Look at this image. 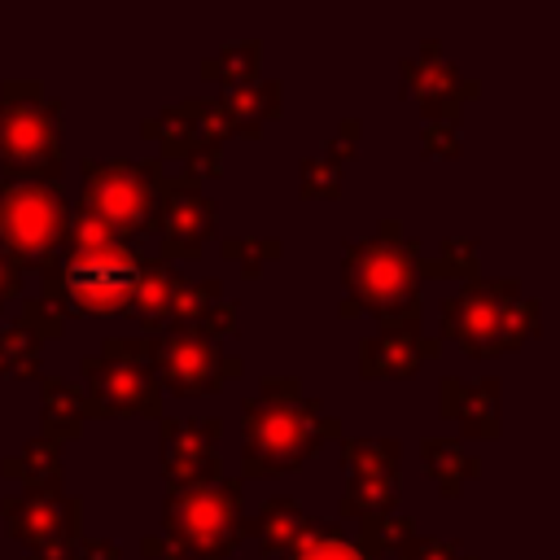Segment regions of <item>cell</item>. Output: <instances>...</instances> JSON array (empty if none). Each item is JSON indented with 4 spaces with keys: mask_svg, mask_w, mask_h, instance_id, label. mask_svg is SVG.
<instances>
[{
    "mask_svg": "<svg viewBox=\"0 0 560 560\" xmlns=\"http://www.w3.org/2000/svg\"><path fill=\"white\" fill-rule=\"evenodd\" d=\"M44 293L61 315H131L140 249L127 245L92 210L74 206L61 258L39 271Z\"/></svg>",
    "mask_w": 560,
    "mask_h": 560,
    "instance_id": "1",
    "label": "cell"
},
{
    "mask_svg": "<svg viewBox=\"0 0 560 560\" xmlns=\"http://www.w3.org/2000/svg\"><path fill=\"white\" fill-rule=\"evenodd\" d=\"M328 438H341V420L324 416L298 376H267L241 402V477L293 472Z\"/></svg>",
    "mask_w": 560,
    "mask_h": 560,
    "instance_id": "2",
    "label": "cell"
},
{
    "mask_svg": "<svg viewBox=\"0 0 560 560\" xmlns=\"http://www.w3.org/2000/svg\"><path fill=\"white\" fill-rule=\"evenodd\" d=\"M341 284L346 319L376 315L381 332H420V241H407L398 219H381L376 236L346 245Z\"/></svg>",
    "mask_w": 560,
    "mask_h": 560,
    "instance_id": "3",
    "label": "cell"
},
{
    "mask_svg": "<svg viewBox=\"0 0 560 560\" xmlns=\"http://www.w3.org/2000/svg\"><path fill=\"white\" fill-rule=\"evenodd\" d=\"M438 328H442V341H451L455 350H464L472 359L508 354L521 341L542 332V302L534 293H525L512 276L468 280L442 298Z\"/></svg>",
    "mask_w": 560,
    "mask_h": 560,
    "instance_id": "4",
    "label": "cell"
},
{
    "mask_svg": "<svg viewBox=\"0 0 560 560\" xmlns=\"http://www.w3.org/2000/svg\"><path fill=\"white\" fill-rule=\"evenodd\" d=\"M0 166L4 179L57 184L61 175V101L39 79L0 83Z\"/></svg>",
    "mask_w": 560,
    "mask_h": 560,
    "instance_id": "5",
    "label": "cell"
},
{
    "mask_svg": "<svg viewBox=\"0 0 560 560\" xmlns=\"http://www.w3.org/2000/svg\"><path fill=\"white\" fill-rule=\"evenodd\" d=\"M83 210L109 223L127 245L140 236H158V210L166 192L162 162H131V158H83Z\"/></svg>",
    "mask_w": 560,
    "mask_h": 560,
    "instance_id": "6",
    "label": "cell"
},
{
    "mask_svg": "<svg viewBox=\"0 0 560 560\" xmlns=\"http://www.w3.org/2000/svg\"><path fill=\"white\" fill-rule=\"evenodd\" d=\"M88 416L162 420V385L153 376V337H105L101 354L83 359Z\"/></svg>",
    "mask_w": 560,
    "mask_h": 560,
    "instance_id": "7",
    "label": "cell"
},
{
    "mask_svg": "<svg viewBox=\"0 0 560 560\" xmlns=\"http://www.w3.org/2000/svg\"><path fill=\"white\" fill-rule=\"evenodd\" d=\"M70 228V201L57 184L4 179L0 175V249L26 271H44L61 258Z\"/></svg>",
    "mask_w": 560,
    "mask_h": 560,
    "instance_id": "8",
    "label": "cell"
},
{
    "mask_svg": "<svg viewBox=\"0 0 560 560\" xmlns=\"http://www.w3.org/2000/svg\"><path fill=\"white\" fill-rule=\"evenodd\" d=\"M241 481L219 477L210 486H171L162 508L166 542L197 560H223L245 534H241Z\"/></svg>",
    "mask_w": 560,
    "mask_h": 560,
    "instance_id": "9",
    "label": "cell"
},
{
    "mask_svg": "<svg viewBox=\"0 0 560 560\" xmlns=\"http://www.w3.org/2000/svg\"><path fill=\"white\" fill-rule=\"evenodd\" d=\"M398 438H341V464H346V494L341 516H389L398 512Z\"/></svg>",
    "mask_w": 560,
    "mask_h": 560,
    "instance_id": "10",
    "label": "cell"
},
{
    "mask_svg": "<svg viewBox=\"0 0 560 560\" xmlns=\"http://www.w3.org/2000/svg\"><path fill=\"white\" fill-rule=\"evenodd\" d=\"M153 376L162 389L179 398H197L210 389H223V381L241 376V359L223 354L219 341L184 332V328H162L153 337Z\"/></svg>",
    "mask_w": 560,
    "mask_h": 560,
    "instance_id": "11",
    "label": "cell"
},
{
    "mask_svg": "<svg viewBox=\"0 0 560 560\" xmlns=\"http://www.w3.org/2000/svg\"><path fill=\"white\" fill-rule=\"evenodd\" d=\"M219 232V206L201 192V179L179 175L166 179L162 192V210H158V258L175 262V258H201V245Z\"/></svg>",
    "mask_w": 560,
    "mask_h": 560,
    "instance_id": "12",
    "label": "cell"
},
{
    "mask_svg": "<svg viewBox=\"0 0 560 560\" xmlns=\"http://www.w3.org/2000/svg\"><path fill=\"white\" fill-rule=\"evenodd\" d=\"M162 477L171 486H210L223 477L219 438L223 420L214 416H162Z\"/></svg>",
    "mask_w": 560,
    "mask_h": 560,
    "instance_id": "13",
    "label": "cell"
},
{
    "mask_svg": "<svg viewBox=\"0 0 560 560\" xmlns=\"http://www.w3.org/2000/svg\"><path fill=\"white\" fill-rule=\"evenodd\" d=\"M398 70H402V92L420 101L429 122H459V105L481 92L477 79H464L459 66L442 61V48L433 39L420 44V57H402Z\"/></svg>",
    "mask_w": 560,
    "mask_h": 560,
    "instance_id": "14",
    "label": "cell"
},
{
    "mask_svg": "<svg viewBox=\"0 0 560 560\" xmlns=\"http://www.w3.org/2000/svg\"><path fill=\"white\" fill-rule=\"evenodd\" d=\"M4 525L18 542H26L31 551L57 547V542H74L83 534V499L74 494H13L0 503Z\"/></svg>",
    "mask_w": 560,
    "mask_h": 560,
    "instance_id": "15",
    "label": "cell"
},
{
    "mask_svg": "<svg viewBox=\"0 0 560 560\" xmlns=\"http://www.w3.org/2000/svg\"><path fill=\"white\" fill-rule=\"evenodd\" d=\"M166 328H184V332H197L210 341L232 337L236 332V302L223 298V284L214 276L210 280H179Z\"/></svg>",
    "mask_w": 560,
    "mask_h": 560,
    "instance_id": "16",
    "label": "cell"
},
{
    "mask_svg": "<svg viewBox=\"0 0 560 560\" xmlns=\"http://www.w3.org/2000/svg\"><path fill=\"white\" fill-rule=\"evenodd\" d=\"M442 341L424 332H372L359 341V372L368 381H402L424 359H438Z\"/></svg>",
    "mask_w": 560,
    "mask_h": 560,
    "instance_id": "17",
    "label": "cell"
},
{
    "mask_svg": "<svg viewBox=\"0 0 560 560\" xmlns=\"http://www.w3.org/2000/svg\"><path fill=\"white\" fill-rule=\"evenodd\" d=\"M438 407L446 420H455V429L464 438H499V381L481 376V381H459L446 376L438 385Z\"/></svg>",
    "mask_w": 560,
    "mask_h": 560,
    "instance_id": "18",
    "label": "cell"
},
{
    "mask_svg": "<svg viewBox=\"0 0 560 560\" xmlns=\"http://www.w3.org/2000/svg\"><path fill=\"white\" fill-rule=\"evenodd\" d=\"M359 131H363V122L359 118H341L337 122V136L319 149V153H306L302 162H298V192L306 197V201H332L337 192H341V166H346V158H354V149H359Z\"/></svg>",
    "mask_w": 560,
    "mask_h": 560,
    "instance_id": "19",
    "label": "cell"
},
{
    "mask_svg": "<svg viewBox=\"0 0 560 560\" xmlns=\"http://www.w3.org/2000/svg\"><path fill=\"white\" fill-rule=\"evenodd\" d=\"M184 276L162 262V258H140V280H136V298H131V319L140 324V337H158L171 324V302H175V284Z\"/></svg>",
    "mask_w": 560,
    "mask_h": 560,
    "instance_id": "20",
    "label": "cell"
},
{
    "mask_svg": "<svg viewBox=\"0 0 560 560\" xmlns=\"http://www.w3.org/2000/svg\"><path fill=\"white\" fill-rule=\"evenodd\" d=\"M219 105H223V118H228L232 136H241V131L254 136V131H262V122L280 118V109H284V88H280V79L241 83V88H228V92L219 96Z\"/></svg>",
    "mask_w": 560,
    "mask_h": 560,
    "instance_id": "21",
    "label": "cell"
},
{
    "mask_svg": "<svg viewBox=\"0 0 560 560\" xmlns=\"http://www.w3.org/2000/svg\"><path fill=\"white\" fill-rule=\"evenodd\" d=\"M306 521H311V516L302 512L298 499H267V503L241 525V534H254L267 556H289L293 542L302 538Z\"/></svg>",
    "mask_w": 560,
    "mask_h": 560,
    "instance_id": "22",
    "label": "cell"
},
{
    "mask_svg": "<svg viewBox=\"0 0 560 560\" xmlns=\"http://www.w3.org/2000/svg\"><path fill=\"white\" fill-rule=\"evenodd\" d=\"M144 136L158 140V153H162V158H179V162H188L197 149H206V136H201L192 96L179 101V105H166V109L153 114V118H144ZM214 149H219V144H214Z\"/></svg>",
    "mask_w": 560,
    "mask_h": 560,
    "instance_id": "23",
    "label": "cell"
},
{
    "mask_svg": "<svg viewBox=\"0 0 560 560\" xmlns=\"http://www.w3.org/2000/svg\"><path fill=\"white\" fill-rule=\"evenodd\" d=\"M39 407H44V438L48 442H66V438H79L83 424H88V402H83V389L61 381V376H44L39 381Z\"/></svg>",
    "mask_w": 560,
    "mask_h": 560,
    "instance_id": "24",
    "label": "cell"
},
{
    "mask_svg": "<svg viewBox=\"0 0 560 560\" xmlns=\"http://www.w3.org/2000/svg\"><path fill=\"white\" fill-rule=\"evenodd\" d=\"M0 472L18 481L26 494H61V455H57V442L48 438H31L22 455L0 464Z\"/></svg>",
    "mask_w": 560,
    "mask_h": 560,
    "instance_id": "25",
    "label": "cell"
},
{
    "mask_svg": "<svg viewBox=\"0 0 560 560\" xmlns=\"http://www.w3.org/2000/svg\"><path fill=\"white\" fill-rule=\"evenodd\" d=\"M420 459H424V472L433 477V486L442 490V499H459L464 481L481 472V464L472 455H464L459 438H424L420 442Z\"/></svg>",
    "mask_w": 560,
    "mask_h": 560,
    "instance_id": "26",
    "label": "cell"
},
{
    "mask_svg": "<svg viewBox=\"0 0 560 560\" xmlns=\"http://www.w3.org/2000/svg\"><path fill=\"white\" fill-rule=\"evenodd\" d=\"M258 61H262V39H236V44H223L219 52H210L201 61V79L223 83V88H241V83H254Z\"/></svg>",
    "mask_w": 560,
    "mask_h": 560,
    "instance_id": "27",
    "label": "cell"
},
{
    "mask_svg": "<svg viewBox=\"0 0 560 560\" xmlns=\"http://www.w3.org/2000/svg\"><path fill=\"white\" fill-rule=\"evenodd\" d=\"M284 560H372L359 542H350L337 521H306L302 538L293 542V551Z\"/></svg>",
    "mask_w": 560,
    "mask_h": 560,
    "instance_id": "28",
    "label": "cell"
},
{
    "mask_svg": "<svg viewBox=\"0 0 560 560\" xmlns=\"http://www.w3.org/2000/svg\"><path fill=\"white\" fill-rule=\"evenodd\" d=\"M424 276H446V280H459V284L481 280V271H477V241H468V236L438 241V254H420V280Z\"/></svg>",
    "mask_w": 560,
    "mask_h": 560,
    "instance_id": "29",
    "label": "cell"
},
{
    "mask_svg": "<svg viewBox=\"0 0 560 560\" xmlns=\"http://www.w3.org/2000/svg\"><path fill=\"white\" fill-rule=\"evenodd\" d=\"M411 534H416V521L402 516V512H389V516H363L354 542L376 560V556H385V551H398Z\"/></svg>",
    "mask_w": 560,
    "mask_h": 560,
    "instance_id": "30",
    "label": "cell"
},
{
    "mask_svg": "<svg viewBox=\"0 0 560 560\" xmlns=\"http://www.w3.org/2000/svg\"><path fill=\"white\" fill-rule=\"evenodd\" d=\"M39 337H31L26 328H4L0 332V376H26V381H35L39 376V363H44V354H39Z\"/></svg>",
    "mask_w": 560,
    "mask_h": 560,
    "instance_id": "31",
    "label": "cell"
},
{
    "mask_svg": "<svg viewBox=\"0 0 560 560\" xmlns=\"http://www.w3.org/2000/svg\"><path fill=\"white\" fill-rule=\"evenodd\" d=\"M219 254H223L232 267H241L245 276H258L271 258L284 254V241H280V236H223V241H219Z\"/></svg>",
    "mask_w": 560,
    "mask_h": 560,
    "instance_id": "32",
    "label": "cell"
},
{
    "mask_svg": "<svg viewBox=\"0 0 560 560\" xmlns=\"http://www.w3.org/2000/svg\"><path fill=\"white\" fill-rule=\"evenodd\" d=\"M18 328H26L31 337L48 341V337H61V332H66V315H61L48 298H22V306H18Z\"/></svg>",
    "mask_w": 560,
    "mask_h": 560,
    "instance_id": "33",
    "label": "cell"
},
{
    "mask_svg": "<svg viewBox=\"0 0 560 560\" xmlns=\"http://www.w3.org/2000/svg\"><path fill=\"white\" fill-rule=\"evenodd\" d=\"M398 560H477V556H464L455 542L446 538H429V534H411L402 547H398Z\"/></svg>",
    "mask_w": 560,
    "mask_h": 560,
    "instance_id": "34",
    "label": "cell"
},
{
    "mask_svg": "<svg viewBox=\"0 0 560 560\" xmlns=\"http://www.w3.org/2000/svg\"><path fill=\"white\" fill-rule=\"evenodd\" d=\"M420 149L429 158H459V122H429Z\"/></svg>",
    "mask_w": 560,
    "mask_h": 560,
    "instance_id": "35",
    "label": "cell"
},
{
    "mask_svg": "<svg viewBox=\"0 0 560 560\" xmlns=\"http://www.w3.org/2000/svg\"><path fill=\"white\" fill-rule=\"evenodd\" d=\"M22 276H26V271H22V267L0 249V306H4V302H13V298L22 293Z\"/></svg>",
    "mask_w": 560,
    "mask_h": 560,
    "instance_id": "36",
    "label": "cell"
},
{
    "mask_svg": "<svg viewBox=\"0 0 560 560\" xmlns=\"http://www.w3.org/2000/svg\"><path fill=\"white\" fill-rule=\"evenodd\" d=\"M74 560H118V542H109V538H79L74 542Z\"/></svg>",
    "mask_w": 560,
    "mask_h": 560,
    "instance_id": "37",
    "label": "cell"
},
{
    "mask_svg": "<svg viewBox=\"0 0 560 560\" xmlns=\"http://www.w3.org/2000/svg\"><path fill=\"white\" fill-rule=\"evenodd\" d=\"M140 551H144V556H166V560H197V556L179 551V547H175V542H166V538H144V542H140Z\"/></svg>",
    "mask_w": 560,
    "mask_h": 560,
    "instance_id": "38",
    "label": "cell"
}]
</instances>
